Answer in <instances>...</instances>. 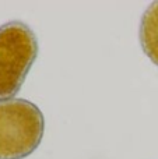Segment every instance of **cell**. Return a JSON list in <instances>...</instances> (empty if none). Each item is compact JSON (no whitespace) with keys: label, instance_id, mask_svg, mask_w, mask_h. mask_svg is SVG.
Instances as JSON below:
<instances>
[{"label":"cell","instance_id":"obj_1","mask_svg":"<svg viewBox=\"0 0 158 159\" xmlns=\"http://www.w3.org/2000/svg\"><path fill=\"white\" fill-rule=\"evenodd\" d=\"M44 130V115L35 103L0 101V159L27 158L39 147Z\"/></svg>","mask_w":158,"mask_h":159},{"label":"cell","instance_id":"obj_2","mask_svg":"<svg viewBox=\"0 0 158 159\" xmlns=\"http://www.w3.org/2000/svg\"><path fill=\"white\" fill-rule=\"evenodd\" d=\"M38 56V41L28 25L10 21L0 27V101L17 95Z\"/></svg>","mask_w":158,"mask_h":159},{"label":"cell","instance_id":"obj_3","mask_svg":"<svg viewBox=\"0 0 158 159\" xmlns=\"http://www.w3.org/2000/svg\"><path fill=\"white\" fill-rule=\"evenodd\" d=\"M140 43L151 61L158 66V2L144 11L140 24Z\"/></svg>","mask_w":158,"mask_h":159}]
</instances>
